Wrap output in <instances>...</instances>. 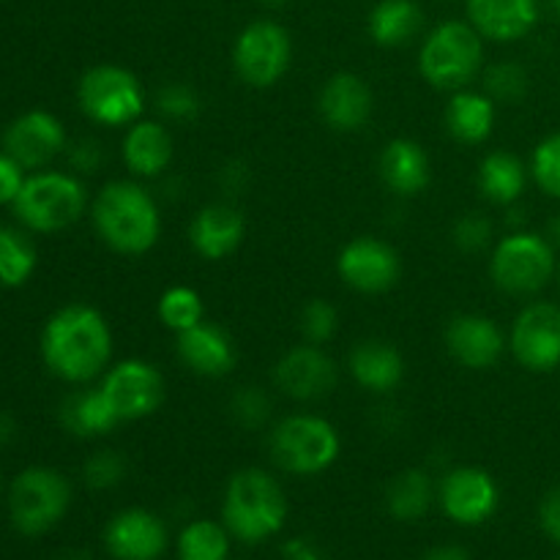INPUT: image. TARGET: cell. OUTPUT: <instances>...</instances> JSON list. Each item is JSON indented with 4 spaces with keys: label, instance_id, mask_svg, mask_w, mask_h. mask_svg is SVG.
<instances>
[{
    "label": "cell",
    "instance_id": "816d5d0a",
    "mask_svg": "<svg viewBox=\"0 0 560 560\" xmlns=\"http://www.w3.org/2000/svg\"><path fill=\"white\" fill-rule=\"evenodd\" d=\"M262 3H266L268 9H282V5H288L290 0H262Z\"/></svg>",
    "mask_w": 560,
    "mask_h": 560
},
{
    "label": "cell",
    "instance_id": "603a6c76",
    "mask_svg": "<svg viewBox=\"0 0 560 560\" xmlns=\"http://www.w3.org/2000/svg\"><path fill=\"white\" fill-rule=\"evenodd\" d=\"M178 350L180 364L189 372L200 377H228L238 364V350H235L233 337L224 331L217 323H197L189 331L178 334Z\"/></svg>",
    "mask_w": 560,
    "mask_h": 560
},
{
    "label": "cell",
    "instance_id": "484cf974",
    "mask_svg": "<svg viewBox=\"0 0 560 560\" xmlns=\"http://www.w3.org/2000/svg\"><path fill=\"white\" fill-rule=\"evenodd\" d=\"M498 120V104L485 91L463 88L454 91L446 102L443 124L452 140L463 145H481L492 137Z\"/></svg>",
    "mask_w": 560,
    "mask_h": 560
},
{
    "label": "cell",
    "instance_id": "7c38bea8",
    "mask_svg": "<svg viewBox=\"0 0 560 560\" xmlns=\"http://www.w3.org/2000/svg\"><path fill=\"white\" fill-rule=\"evenodd\" d=\"M438 506L452 523L476 528L495 517L501 506V487L490 470L479 465H457L438 481Z\"/></svg>",
    "mask_w": 560,
    "mask_h": 560
},
{
    "label": "cell",
    "instance_id": "44dd1931",
    "mask_svg": "<svg viewBox=\"0 0 560 560\" xmlns=\"http://www.w3.org/2000/svg\"><path fill=\"white\" fill-rule=\"evenodd\" d=\"M465 20L485 42L514 44L536 31L541 20L539 0H465Z\"/></svg>",
    "mask_w": 560,
    "mask_h": 560
},
{
    "label": "cell",
    "instance_id": "60d3db41",
    "mask_svg": "<svg viewBox=\"0 0 560 560\" xmlns=\"http://www.w3.org/2000/svg\"><path fill=\"white\" fill-rule=\"evenodd\" d=\"M66 162H69L71 173L80 175V178L96 175L107 162L104 142L96 140V137H77L74 142L66 145Z\"/></svg>",
    "mask_w": 560,
    "mask_h": 560
},
{
    "label": "cell",
    "instance_id": "7402d4cb",
    "mask_svg": "<svg viewBox=\"0 0 560 560\" xmlns=\"http://www.w3.org/2000/svg\"><path fill=\"white\" fill-rule=\"evenodd\" d=\"M246 235V219L233 202H208L189 222V244L202 260L219 262L241 249Z\"/></svg>",
    "mask_w": 560,
    "mask_h": 560
},
{
    "label": "cell",
    "instance_id": "f907efd6",
    "mask_svg": "<svg viewBox=\"0 0 560 560\" xmlns=\"http://www.w3.org/2000/svg\"><path fill=\"white\" fill-rule=\"evenodd\" d=\"M547 9H550V14L560 22V0H547Z\"/></svg>",
    "mask_w": 560,
    "mask_h": 560
},
{
    "label": "cell",
    "instance_id": "74e56055",
    "mask_svg": "<svg viewBox=\"0 0 560 560\" xmlns=\"http://www.w3.org/2000/svg\"><path fill=\"white\" fill-rule=\"evenodd\" d=\"M530 178L547 197L560 202V131L547 135L530 153Z\"/></svg>",
    "mask_w": 560,
    "mask_h": 560
},
{
    "label": "cell",
    "instance_id": "8d00e7d4",
    "mask_svg": "<svg viewBox=\"0 0 560 560\" xmlns=\"http://www.w3.org/2000/svg\"><path fill=\"white\" fill-rule=\"evenodd\" d=\"M126 476H129V459L115 448H98L82 463V481L96 492L115 490L124 485Z\"/></svg>",
    "mask_w": 560,
    "mask_h": 560
},
{
    "label": "cell",
    "instance_id": "f5cc1de1",
    "mask_svg": "<svg viewBox=\"0 0 560 560\" xmlns=\"http://www.w3.org/2000/svg\"><path fill=\"white\" fill-rule=\"evenodd\" d=\"M556 288H558V295H560V260H558V271H556Z\"/></svg>",
    "mask_w": 560,
    "mask_h": 560
},
{
    "label": "cell",
    "instance_id": "d4e9b609",
    "mask_svg": "<svg viewBox=\"0 0 560 560\" xmlns=\"http://www.w3.org/2000/svg\"><path fill=\"white\" fill-rule=\"evenodd\" d=\"M377 173H381L383 186L397 197L421 195L432 180L430 156L421 142L410 140V137H397L383 145Z\"/></svg>",
    "mask_w": 560,
    "mask_h": 560
},
{
    "label": "cell",
    "instance_id": "83f0119b",
    "mask_svg": "<svg viewBox=\"0 0 560 560\" xmlns=\"http://www.w3.org/2000/svg\"><path fill=\"white\" fill-rule=\"evenodd\" d=\"M530 167L512 151H490L479 162L476 186L481 197L498 208H514L528 189Z\"/></svg>",
    "mask_w": 560,
    "mask_h": 560
},
{
    "label": "cell",
    "instance_id": "ab89813d",
    "mask_svg": "<svg viewBox=\"0 0 560 560\" xmlns=\"http://www.w3.org/2000/svg\"><path fill=\"white\" fill-rule=\"evenodd\" d=\"M452 244L457 246L463 255H481L490 252L495 244V228H492L490 217L479 211H468L452 224Z\"/></svg>",
    "mask_w": 560,
    "mask_h": 560
},
{
    "label": "cell",
    "instance_id": "7a4b0ae2",
    "mask_svg": "<svg viewBox=\"0 0 560 560\" xmlns=\"http://www.w3.org/2000/svg\"><path fill=\"white\" fill-rule=\"evenodd\" d=\"M91 224L115 255H148L162 238L159 197L137 178L107 180L91 200Z\"/></svg>",
    "mask_w": 560,
    "mask_h": 560
},
{
    "label": "cell",
    "instance_id": "d590c367",
    "mask_svg": "<svg viewBox=\"0 0 560 560\" xmlns=\"http://www.w3.org/2000/svg\"><path fill=\"white\" fill-rule=\"evenodd\" d=\"M228 410H230V416H233L235 424L244 427V430H249V432H255V430H262V427L271 421L273 402H271V397H268L266 388L241 386V388H235L233 397H230Z\"/></svg>",
    "mask_w": 560,
    "mask_h": 560
},
{
    "label": "cell",
    "instance_id": "2e32d148",
    "mask_svg": "<svg viewBox=\"0 0 560 560\" xmlns=\"http://www.w3.org/2000/svg\"><path fill=\"white\" fill-rule=\"evenodd\" d=\"M443 345L452 361L474 372L492 370L509 350V337L501 323L481 312H463L452 317L443 331Z\"/></svg>",
    "mask_w": 560,
    "mask_h": 560
},
{
    "label": "cell",
    "instance_id": "5bb4252c",
    "mask_svg": "<svg viewBox=\"0 0 560 560\" xmlns=\"http://www.w3.org/2000/svg\"><path fill=\"white\" fill-rule=\"evenodd\" d=\"M337 273L345 288L361 295H383L402 277L399 252L377 235H355L339 249Z\"/></svg>",
    "mask_w": 560,
    "mask_h": 560
},
{
    "label": "cell",
    "instance_id": "9a60e30c",
    "mask_svg": "<svg viewBox=\"0 0 560 560\" xmlns=\"http://www.w3.org/2000/svg\"><path fill=\"white\" fill-rule=\"evenodd\" d=\"M337 361L323 345H295L273 366V386L295 402H317L337 388Z\"/></svg>",
    "mask_w": 560,
    "mask_h": 560
},
{
    "label": "cell",
    "instance_id": "52a82bcc",
    "mask_svg": "<svg viewBox=\"0 0 560 560\" xmlns=\"http://www.w3.org/2000/svg\"><path fill=\"white\" fill-rule=\"evenodd\" d=\"M558 249L545 233L512 230L490 249V279L495 290L512 299H534L556 282Z\"/></svg>",
    "mask_w": 560,
    "mask_h": 560
},
{
    "label": "cell",
    "instance_id": "5b68a950",
    "mask_svg": "<svg viewBox=\"0 0 560 560\" xmlns=\"http://www.w3.org/2000/svg\"><path fill=\"white\" fill-rule=\"evenodd\" d=\"M268 454L282 474L312 479L337 465L342 435L326 416L290 413L271 424Z\"/></svg>",
    "mask_w": 560,
    "mask_h": 560
},
{
    "label": "cell",
    "instance_id": "d6986e66",
    "mask_svg": "<svg viewBox=\"0 0 560 560\" xmlns=\"http://www.w3.org/2000/svg\"><path fill=\"white\" fill-rule=\"evenodd\" d=\"M317 113L331 131L355 135L370 124L375 113V93L370 82L355 71H337L323 82L317 93Z\"/></svg>",
    "mask_w": 560,
    "mask_h": 560
},
{
    "label": "cell",
    "instance_id": "db71d44e",
    "mask_svg": "<svg viewBox=\"0 0 560 560\" xmlns=\"http://www.w3.org/2000/svg\"><path fill=\"white\" fill-rule=\"evenodd\" d=\"M0 487H3V485H0Z\"/></svg>",
    "mask_w": 560,
    "mask_h": 560
},
{
    "label": "cell",
    "instance_id": "cb8c5ba5",
    "mask_svg": "<svg viewBox=\"0 0 560 560\" xmlns=\"http://www.w3.org/2000/svg\"><path fill=\"white\" fill-rule=\"evenodd\" d=\"M348 372L359 388L386 397L405 381V359L386 339H361L350 350Z\"/></svg>",
    "mask_w": 560,
    "mask_h": 560
},
{
    "label": "cell",
    "instance_id": "f6af8a7d",
    "mask_svg": "<svg viewBox=\"0 0 560 560\" xmlns=\"http://www.w3.org/2000/svg\"><path fill=\"white\" fill-rule=\"evenodd\" d=\"M282 560H328V552L306 536H293L282 545Z\"/></svg>",
    "mask_w": 560,
    "mask_h": 560
},
{
    "label": "cell",
    "instance_id": "7bdbcfd3",
    "mask_svg": "<svg viewBox=\"0 0 560 560\" xmlns=\"http://www.w3.org/2000/svg\"><path fill=\"white\" fill-rule=\"evenodd\" d=\"M539 528L545 530L547 539L560 547V485L547 490L539 503Z\"/></svg>",
    "mask_w": 560,
    "mask_h": 560
},
{
    "label": "cell",
    "instance_id": "277c9868",
    "mask_svg": "<svg viewBox=\"0 0 560 560\" xmlns=\"http://www.w3.org/2000/svg\"><path fill=\"white\" fill-rule=\"evenodd\" d=\"M11 208L27 233L52 235L74 228L91 211V197L80 175L44 167L27 175Z\"/></svg>",
    "mask_w": 560,
    "mask_h": 560
},
{
    "label": "cell",
    "instance_id": "ac0fdd59",
    "mask_svg": "<svg viewBox=\"0 0 560 560\" xmlns=\"http://www.w3.org/2000/svg\"><path fill=\"white\" fill-rule=\"evenodd\" d=\"M69 135L58 115L47 109H27L9 124L3 151L11 153L25 170H44L52 159L66 153Z\"/></svg>",
    "mask_w": 560,
    "mask_h": 560
},
{
    "label": "cell",
    "instance_id": "d6a6232c",
    "mask_svg": "<svg viewBox=\"0 0 560 560\" xmlns=\"http://www.w3.org/2000/svg\"><path fill=\"white\" fill-rule=\"evenodd\" d=\"M156 315L159 323L178 337V334L189 331L197 323L206 320V304H202V295L195 288L173 284V288H167L159 295Z\"/></svg>",
    "mask_w": 560,
    "mask_h": 560
},
{
    "label": "cell",
    "instance_id": "9c48e42d",
    "mask_svg": "<svg viewBox=\"0 0 560 560\" xmlns=\"http://www.w3.org/2000/svg\"><path fill=\"white\" fill-rule=\"evenodd\" d=\"M71 485L60 470L47 465L25 468L9 490L11 525L22 536H44L69 514Z\"/></svg>",
    "mask_w": 560,
    "mask_h": 560
},
{
    "label": "cell",
    "instance_id": "f1b7e54d",
    "mask_svg": "<svg viewBox=\"0 0 560 560\" xmlns=\"http://www.w3.org/2000/svg\"><path fill=\"white\" fill-rule=\"evenodd\" d=\"M424 31V11L416 0H377L366 16L372 44L383 49H402Z\"/></svg>",
    "mask_w": 560,
    "mask_h": 560
},
{
    "label": "cell",
    "instance_id": "6da1fadb",
    "mask_svg": "<svg viewBox=\"0 0 560 560\" xmlns=\"http://www.w3.org/2000/svg\"><path fill=\"white\" fill-rule=\"evenodd\" d=\"M42 361L58 381L88 386L113 364L115 337L102 310L91 304H66L47 317L38 337Z\"/></svg>",
    "mask_w": 560,
    "mask_h": 560
},
{
    "label": "cell",
    "instance_id": "ee69618b",
    "mask_svg": "<svg viewBox=\"0 0 560 560\" xmlns=\"http://www.w3.org/2000/svg\"><path fill=\"white\" fill-rule=\"evenodd\" d=\"M249 167H246L244 162H238V159H233V162L222 164V170L217 173V184L219 189L224 191L228 197H235V195H244L246 186H249Z\"/></svg>",
    "mask_w": 560,
    "mask_h": 560
},
{
    "label": "cell",
    "instance_id": "4316f807",
    "mask_svg": "<svg viewBox=\"0 0 560 560\" xmlns=\"http://www.w3.org/2000/svg\"><path fill=\"white\" fill-rule=\"evenodd\" d=\"M58 419L66 432H71L74 438H85V441L109 435V432L120 424L118 413L113 410L107 394L102 392L98 383L96 386L88 383V386L71 392L69 397L60 402Z\"/></svg>",
    "mask_w": 560,
    "mask_h": 560
},
{
    "label": "cell",
    "instance_id": "836d02e7",
    "mask_svg": "<svg viewBox=\"0 0 560 560\" xmlns=\"http://www.w3.org/2000/svg\"><path fill=\"white\" fill-rule=\"evenodd\" d=\"M481 91L495 104H517L528 96V69L517 60H495L481 71Z\"/></svg>",
    "mask_w": 560,
    "mask_h": 560
},
{
    "label": "cell",
    "instance_id": "ffe728a7",
    "mask_svg": "<svg viewBox=\"0 0 560 560\" xmlns=\"http://www.w3.org/2000/svg\"><path fill=\"white\" fill-rule=\"evenodd\" d=\"M175 159V140L162 118H140L126 126L120 162L137 180H162Z\"/></svg>",
    "mask_w": 560,
    "mask_h": 560
},
{
    "label": "cell",
    "instance_id": "8992f818",
    "mask_svg": "<svg viewBox=\"0 0 560 560\" xmlns=\"http://www.w3.org/2000/svg\"><path fill=\"white\" fill-rule=\"evenodd\" d=\"M485 71V38L468 20H446L432 27L419 47V74L435 91H463Z\"/></svg>",
    "mask_w": 560,
    "mask_h": 560
},
{
    "label": "cell",
    "instance_id": "30bf717a",
    "mask_svg": "<svg viewBox=\"0 0 560 560\" xmlns=\"http://www.w3.org/2000/svg\"><path fill=\"white\" fill-rule=\"evenodd\" d=\"M293 63V38L277 20H255L235 36L233 69L244 85L268 91L288 77Z\"/></svg>",
    "mask_w": 560,
    "mask_h": 560
},
{
    "label": "cell",
    "instance_id": "ba28073f",
    "mask_svg": "<svg viewBox=\"0 0 560 560\" xmlns=\"http://www.w3.org/2000/svg\"><path fill=\"white\" fill-rule=\"evenodd\" d=\"M77 104L91 124L126 129L142 118L148 93L140 77L126 66L98 63L91 66L77 82Z\"/></svg>",
    "mask_w": 560,
    "mask_h": 560
},
{
    "label": "cell",
    "instance_id": "4fadbf2b",
    "mask_svg": "<svg viewBox=\"0 0 560 560\" xmlns=\"http://www.w3.org/2000/svg\"><path fill=\"white\" fill-rule=\"evenodd\" d=\"M98 386L107 394L120 424L142 421L156 413L164 402V375L145 359H124L107 366Z\"/></svg>",
    "mask_w": 560,
    "mask_h": 560
},
{
    "label": "cell",
    "instance_id": "7dc6e473",
    "mask_svg": "<svg viewBox=\"0 0 560 560\" xmlns=\"http://www.w3.org/2000/svg\"><path fill=\"white\" fill-rule=\"evenodd\" d=\"M16 438V421L9 413H0V448L9 446Z\"/></svg>",
    "mask_w": 560,
    "mask_h": 560
},
{
    "label": "cell",
    "instance_id": "f35d334b",
    "mask_svg": "<svg viewBox=\"0 0 560 560\" xmlns=\"http://www.w3.org/2000/svg\"><path fill=\"white\" fill-rule=\"evenodd\" d=\"M299 331L304 342L328 345L339 331V312L331 301L312 299L306 301L299 315Z\"/></svg>",
    "mask_w": 560,
    "mask_h": 560
},
{
    "label": "cell",
    "instance_id": "e575fe53",
    "mask_svg": "<svg viewBox=\"0 0 560 560\" xmlns=\"http://www.w3.org/2000/svg\"><path fill=\"white\" fill-rule=\"evenodd\" d=\"M153 107L164 124H186L200 115L202 102L200 93L186 82H164L153 96Z\"/></svg>",
    "mask_w": 560,
    "mask_h": 560
},
{
    "label": "cell",
    "instance_id": "bcb514c9",
    "mask_svg": "<svg viewBox=\"0 0 560 560\" xmlns=\"http://www.w3.org/2000/svg\"><path fill=\"white\" fill-rule=\"evenodd\" d=\"M421 560H470L468 550L457 545H441V547H432Z\"/></svg>",
    "mask_w": 560,
    "mask_h": 560
},
{
    "label": "cell",
    "instance_id": "b9f144b4",
    "mask_svg": "<svg viewBox=\"0 0 560 560\" xmlns=\"http://www.w3.org/2000/svg\"><path fill=\"white\" fill-rule=\"evenodd\" d=\"M25 173L27 170L11 153L0 151V206H14L16 195L27 178Z\"/></svg>",
    "mask_w": 560,
    "mask_h": 560
},
{
    "label": "cell",
    "instance_id": "f546056e",
    "mask_svg": "<svg viewBox=\"0 0 560 560\" xmlns=\"http://www.w3.org/2000/svg\"><path fill=\"white\" fill-rule=\"evenodd\" d=\"M438 503V481L424 468H405L383 492V506L397 523H419Z\"/></svg>",
    "mask_w": 560,
    "mask_h": 560
},
{
    "label": "cell",
    "instance_id": "c3c4849f",
    "mask_svg": "<svg viewBox=\"0 0 560 560\" xmlns=\"http://www.w3.org/2000/svg\"><path fill=\"white\" fill-rule=\"evenodd\" d=\"M545 235H547V241H550V244L560 252V211L550 219V222H547V233Z\"/></svg>",
    "mask_w": 560,
    "mask_h": 560
},
{
    "label": "cell",
    "instance_id": "1f68e13d",
    "mask_svg": "<svg viewBox=\"0 0 560 560\" xmlns=\"http://www.w3.org/2000/svg\"><path fill=\"white\" fill-rule=\"evenodd\" d=\"M38 252L27 230L0 228V284L22 288L36 273Z\"/></svg>",
    "mask_w": 560,
    "mask_h": 560
},
{
    "label": "cell",
    "instance_id": "8fae6325",
    "mask_svg": "<svg viewBox=\"0 0 560 560\" xmlns=\"http://www.w3.org/2000/svg\"><path fill=\"white\" fill-rule=\"evenodd\" d=\"M509 353L523 370L545 375L560 366V304L530 301L509 328Z\"/></svg>",
    "mask_w": 560,
    "mask_h": 560
},
{
    "label": "cell",
    "instance_id": "681fc988",
    "mask_svg": "<svg viewBox=\"0 0 560 560\" xmlns=\"http://www.w3.org/2000/svg\"><path fill=\"white\" fill-rule=\"evenodd\" d=\"M55 560H93L88 550H63Z\"/></svg>",
    "mask_w": 560,
    "mask_h": 560
},
{
    "label": "cell",
    "instance_id": "3957f363",
    "mask_svg": "<svg viewBox=\"0 0 560 560\" xmlns=\"http://www.w3.org/2000/svg\"><path fill=\"white\" fill-rule=\"evenodd\" d=\"M288 495L271 470L241 468L230 476L222 498V523L241 545H262L288 523Z\"/></svg>",
    "mask_w": 560,
    "mask_h": 560
},
{
    "label": "cell",
    "instance_id": "4dcf8cb0",
    "mask_svg": "<svg viewBox=\"0 0 560 560\" xmlns=\"http://www.w3.org/2000/svg\"><path fill=\"white\" fill-rule=\"evenodd\" d=\"M233 536L217 520H191L178 530L175 539V556L178 560H230Z\"/></svg>",
    "mask_w": 560,
    "mask_h": 560
},
{
    "label": "cell",
    "instance_id": "e0dca14e",
    "mask_svg": "<svg viewBox=\"0 0 560 560\" xmlns=\"http://www.w3.org/2000/svg\"><path fill=\"white\" fill-rule=\"evenodd\" d=\"M102 541L113 560H159L170 550V528L151 509L131 506L113 514Z\"/></svg>",
    "mask_w": 560,
    "mask_h": 560
}]
</instances>
